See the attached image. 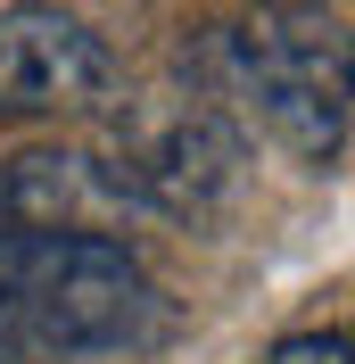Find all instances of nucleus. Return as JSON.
<instances>
[{
    "label": "nucleus",
    "mask_w": 355,
    "mask_h": 364,
    "mask_svg": "<svg viewBox=\"0 0 355 364\" xmlns=\"http://www.w3.org/2000/svg\"><path fill=\"white\" fill-rule=\"evenodd\" d=\"M199 75L223 100H248L256 124L297 166H339L355 124L347 83V25L322 0H265L240 25H215L199 42Z\"/></svg>",
    "instance_id": "f257e3e1"
},
{
    "label": "nucleus",
    "mask_w": 355,
    "mask_h": 364,
    "mask_svg": "<svg viewBox=\"0 0 355 364\" xmlns=\"http://www.w3.org/2000/svg\"><path fill=\"white\" fill-rule=\"evenodd\" d=\"M273 364H347V331H297L273 348Z\"/></svg>",
    "instance_id": "423d86ee"
},
{
    "label": "nucleus",
    "mask_w": 355,
    "mask_h": 364,
    "mask_svg": "<svg viewBox=\"0 0 355 364\" xmlns=\"http://www.w3.org/2000/svg\"><path fill=\"white\" fill-rule=\"evenodd\" d=\"M133 215H149V199H141V182L116 158H91V149H25V158H0V232L116 240Z\"/></svg>",
    "instance_id": "20e7f679"
},
{
    "label": "nucleus",
    "mask_w": 355,
    "mask_h": 364,
    "mask_svg": "<svg viewBox=\"0 0 355 364\" xmlns=\"http://www.w3.org/2000/svg\"><path fill=\"white\" fill-rule=\"evenodd\" d=\"M116 100V50L67 9L17 0L0 9V124L25 116H91Z\"/></svg>",
    "instance_id": "7ed1b4c3"
},
{
    "label": "nucleus",
    "mask_w": 355,
    "mask_h": 364,
    "mask_svg": "<svg viewBox=\"0 0 355 364\" xmlns=\"http://www.w3.org/2000/svg\"><path fill=\"white\" fill-rule=\"evenodd\" d=\"M157 290L124 240L0 232V356H108L149 340Z\"/></svg>",
    "instance_id": "f03ea898"
},
{
    "label": "nucleus",
    "mask_w": 355,
    "mask_h": 364,
    "mask_svg": "<svg viewBox=\"0 0 355 364\" xmlns=\"http://www.w3.org/2000/svg\"><path fill=\"white\" fill-rule=\"evenodd\" d=\"M116 166L141 182L149 215L199 224V215L223 207V191L240 182V133H231L215 108H182L174 124H157V133L141 141V149H124Z\"/></svg>",
    "instance_id": "39448f33"
}]
</instances>
